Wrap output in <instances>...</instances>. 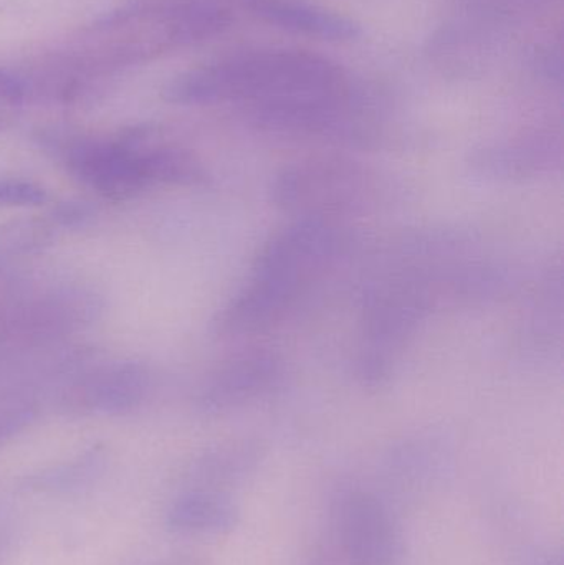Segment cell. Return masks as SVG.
Wrapping results in <instances>:
<instances>
[{"label":"cell","instance_id":"cell-1","mask_svg":"<svg viewBox=\"0 0 564 565\" xmlns=\"http://www.w3.org/2000/svg\"><path fill=\"white\" fill-rule=\"evenodd\" d=\"M162 99L179 106H247L268 131L294 136H357L348 75L330 58L290 49L247 50L172 76Z\"/></svg>","mask_w":564,"mask_h":565},{"label":"cell","instance_id":"cell-2","mask_svg":"<svg viewBox=\"0 0 564 565\" xmlns=\"http://www.w3.org/2000/svg\"><path fill=\"white\" fill-rule=\"evenodd\" d=\"M351 244L341 222L297 218L277 232L255 258L244 288L215 316V335L244 338L280 324Z\"/></svg>","mask_w":564,"mask_h":565},{"label":"cell","instance_id":"cell-3","mask_svg":"<svg viewBox=\"0 0 564 565\" xmlns=\"http://www.w3.org/2000/svg\"><path fill=\"white\" fill-rule=\"evenodd\" d=\"M232 15L215 0H138L86 26L66 53L102 76L224 32Z\"/></svg>","mask_w":564,"mask_h":565},{"label":"cell","instance_id":"cell-4","mask_svg":"<svg viewBox=\"0 0 564 565\" xmlns=\"http://www.w3.org/2000/svg\"><path fill=\"white\" fill-rule=\"evenodd\" d=\"M436 274L404 270L368 292L358 342L357 374L368 387L386 384L396 372L439 292Z\"/></svg>","mask_w":564,"mask_h":565},{"label":"cell","instance_id":"cell-5","mask_svg":"<svg viewBox=\"0 0 564 565\" xmlns=\"http://www.w3.org/2000/svg\"><path fill=\"white\" fill-rule=\"evenodd\" d=\"M393 192L380 171L337 156L310 158L285 166L270 184V199L297 218L340 222L386 204Z\"/></svg>","mask_w":564,"mask_h":565},{"label":"cell","instance_id":"cell-6","mask_svg":"<svg viewBox=\"0 0 564 565\" xmlns=\"http://www.w3.org/2000/svg\"><path fill=\"white\" fill-rule=\"evenodd\" d=\"M148 132V126L113 136L52 128L39 132V142L79 184L106 201L125 202L152 188L142 154Z\"/></svg>","mask_w":564,"mask_h":565},{"label":"cell","instance_id":"cell-7","mask_svg":"<svg viewBox=\"0 0 564 565\" xmlns=\"http://www.w3.org/2000/svg\"><path fill=\"white\" fill-rule=\"evenodd\" d=\"M102 308L98 296L83 288H60L0 308V362L92 324Z\"/></svg>","mask_w":564,"mask_h":565},{"label":"cell","instance_id":"cell-8","mask_svg":"<svg viewBox=\"0 0 564 565\" xmlns=\"http://www.w3.org/2000/svg\"><path fill=\"white\" fill-rule=\"evenodd\" d=\"M284 359L277 352L248 351L214 369L198 392L199 411L227 414L270 395L284 381Z\"/></svg>","mask_w":564,"mask_h":565},{"label":"cell","instance_id":"cell-9","mask_svg":"<svg viewBox=\"0 0 564 565\" xmlns=\"http://www.w3.org/2000/svg\"><path fill=\"white\" fill-rule=\"evenodd\" d=\"M340 537L350 565H400L404 556L400 524L368 491H351L341 503Z\"/></svg>","mask_w":564,"mask_h":565},{"label":"cell","instance_id":"cell-10","mask_svg":"<svg viewBox=\"0 0 564 565\" xmlns=\"http://www.w3.org/2000/svg\"><path fill=\"white\" fill-rule=\"evenodd\" d=\"M151 375L139 362H106L76 375L63 404L79 415H125L142 404Z\"/></svg>","mask_w":564,"mask_h":565},{"label":"cell","instance_id":"cell-11","mask_svg":"<svg viewBox=\"0 0 564 565\" xmlns=\"http://www.w3.org/2000/svg\"><path fill=\"white\" fill-rule=\"evenodd\" d=\"M562 138L553 132H526L482 146L470 154L469 168L487 181L525 182L562 168Z\"/></svg>","mask_w":564,"mask_h":565},{"label":"cell","instance_id":"cell-12","mask_svg":"<svg viewBox=\"0 0 564 565\" xmlns=\"http://www.w3.org/2000/svg\"><path fill=\"white\" fill-rule=\"evenodd\" d=\"M242 3L262 22L310 39L350 42L361 35V26L354 20L304 0H242Z\"/></svg>","mask_w":564,"mask_h":565},{"label":"cell","instance_id":"cell-13","mask_svg":"<svg viewBox=\"0 0 564 565\" xmlns=\"http://www.w3.org/2000/svg\"><path fill=\"white\" fill-rule=\"evenodd\" d=\"M241 523L237 504L214 490H194L172 501L166 513L169 531L189 536H222Z\"/></svg>","mask_w":564,"mask_h":565},{"label":"cell","instance_id":"cell-14","mask_svg":"<svg viewBox=\"0 0 564 565\" xmlns=\"http://www.w3.org/2000/svg\"><path fill=\"white\" fill-rule=\"evenodd\" d=\"M105 463L103 448L93 447L75 460L29 475L20 481V490L39 494L75 493L89 487L103 473Z\"/></svg>","mask_w":564,"mask_h":565},{"label":"cell","instance_id":"cell-15","mask_svg":"<svg viewBox=\"0 0 564 565\" xmlns=\"http://www.w3.org/2000/svg\"><path fill=\"white\" fill-rule=\"evenodd\" d=\"M264 448L257 441L242 440L222 445L199 460V473L211 481L231 483L257 470Z\"/></svg>","mask_w":564,"mask_h":565},{"label":"cell","instance_id":"cell-16","mask_svg":"<svg viewBox=\"0 0 564 565\" xmlns=\"http://www.w3.org/2000/svg\"><path fill=\"white\" fill-rule=\"evenodd\" d=\"M50 218L22 217L0 224V258L22 257L45 250L55 241Z\"/></svg>","mask_w":564,"mask_h":565},{"label":"cell","instance_id":"cell-17","mask_svg":"<svg viewBox=\"0 0 564 565\" xmlns=\"http://www.w3.org/2000/svg\"><path fill=\"white\" fill-rule=\"evenodd\" d=\"M26 103L29 92L22 73L0 68V129L12 125Z\"/></svg>","mask_w":564,"mask_h":565},{"label":"cell","instance_id":"cell-18","mask_svg":"<svg viewBox=\"0 0 564 565\" xmlns=\"http://www.w3.org/2000/svg\"><path fill=\"white\" fill-rule=\"evenodd\" d=\"M49 201V191L35 182L0 178V209L39 207Z\"/></svg>","mask_w":564,"mask_h":565},{"label":"cell","instance_id":"cell-19","mask_svg":"<svg viewBox=\"0 0 564 565\" xmlns=\"http://www.w3.org/2000/svg\"><path fill=\"white\" fill-rule=\"evenodd\" d=\"M50 221L56 228L79 231L92 225L96 218L95 205L86 201H65L56 204L50 212Z\"/></svg>","mask_w":564,"mask_h":565},{"label":"cell","instance_id":"cell-20","mask_svg":"<svg viewBox=\"0 0 564 565\" xmlns=\"http://www.w3.org/2000/svg\"><path fill=\"white\" fill-rule=\"evenodd\" d=\"M33 408L30 405H12L0 408V441L12 437L32 420Z\"/></svg>","mask_w":564,"mask_h":565},{"label":"cell","instance_id":"cell-21","mask_svg":"<svg viewBox=\"0 0 564 565\" xmlns=\"http://www.w3.org/2000/svg\"><path fill=\"white\" fill-rule=\"evenodd\" d=\"M10 3H12V0H0V10L9 9Z\"/></svg>","mask_w":564,"mask_h":565}]
</instances>
